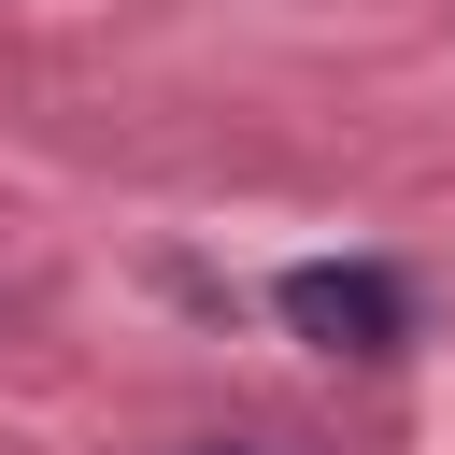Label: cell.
Segmentation results:
<instances>
[{
    "instance_id": "obj_1",
    "label": "cell",
    "mask_w": 455,
    "mask_h": 455,
    "mask_svg": "<svg viewBox=\"0 0 455 455\" xmlns=\"http://www.w3.org/2000/svg\"><path fill=\"white\" fill-rule=\"evenodd\" d=\"M270 313H284L299 341H327V355H398V341H412V284L370 270V256H299V270L270 284Z\"/></svg>"
},
{
    "instance_id": "obj_2",
    "label": "cell",
    "mask_w": 455,
    "mask_h": 455,
    "mask_svg": "<svg viewBox=\"0 0 455 455\" xmlns=\"http://www.w3.org/2000/svg\"><path fill=\"white\" fill-rule=\"evenodd\" d=\"M185 455H270V441H185Z\"/></svg>"
}]
</instances>
